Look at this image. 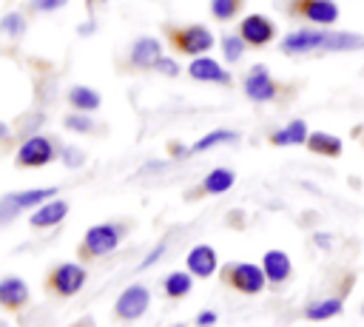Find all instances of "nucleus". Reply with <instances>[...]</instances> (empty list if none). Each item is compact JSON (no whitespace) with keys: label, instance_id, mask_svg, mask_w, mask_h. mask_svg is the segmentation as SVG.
I'll list each match as a JSON object with an SVG mask.
<instances>
[{"label":"nucleus","instance_id":"obj_1","mask_svg":"<svg viewBox=\"0 0 364 327\" xmlns=\"http://www.w3.org/2000/svg\"><path fill=\"white\" fill-rule=\"evenodd\" d=\"M128 233V227L122 222H100V225H91L82 236V245H80V256L82 259H102V256H111L122 236Z\"/></svg>","mask_w":364,"mask_h":327},{"label":"nucleus","instance_id":"obj_2","mask_svg":"<svg viewBox=\"0 0 364 327\" xmlns=\"http://www.w3.org/2000/svg\"><path fill=\"white\" fill-rule=\"evenodd\" d=\"M168 40L179 54H188V57H202L216 45V37L205 23L173 26V28H168Z\"/></svg>","mask_w":364,"mask_h":327},{"label":"nucleus","instance_id":"obj_3","mask_svg":"<svg viewBox=\"0 0 364 327\" xmlns=\"http://www.w3.org/2000/svg\"><path fill=\"white\" fill-rule=\"evenodd\" d=\"M219 276L230 290H236L242 296H256L267 287V276H264L262 264H253V262H230L222 267Z\"/></svg>","mask_w":364,"mask_h":327},{"label":"nucleus","instance_id":"obj_4","mask_svg":"<svg viewBox=\"0 0 364 327\" xmlns=\"http://www.w3.org/2000/svg\"><path fill=\"white\" fill-rule=\"evenodd\" d=\"M57 196V188L54 185H46V188H26V191H14V193H6L0 196V227L14 222L20 213L26 210H34L37 205H43L46 199H54Z\"/></svg>","mask_w":364,"mask_h":327},{"label":"nucleus","instance_id":"obj_5","mask_svg":"<svg viewBox=\"0 0 364 327\" xmlns=\"http://www.w3.org/2000/svg\"><path fill=\"white\" fill-rule=\"evenodd\" d=\"M282 6L287 9V14L304 20L307 26H321V28L336 26L341 14L336 0H282Z\"/></svg>","mask_w":364,"mask_h":327},{"label":"nucleus","instance_id":"obj_6","mask_svg":"<svg viewBox=\"0 0 364 327\" xmlns=\"http://www.w3.org/2000/svg\"><path fill=\"white\" fill-rule=\"evenodd\" d=\"M85 279H88V270H85L82 262H60V264H54L51 273L46 276V284H48V290H51L54 296L68 299V296H77V293L82 290Z\"/></svg>","mask_w":364,"mask_h":327},{"label":"nucleus","instance_id":"obj_7","mask_svg":"<svg viewBox=\"0 0 364 327\" xmlns=\"http://www.w3.org/2000/svg\"><path fill=\"white\" fill-rule=\"evenodd\" d=\"M57 151L60 148L54 145L51 136H46V134H28L20 142L17 154H14V162L20 168H43V165H48V162H54L60 156Z\"/></svg>","mask_w":364,"mask_h":327},{"label":"nucleus","instance_id":"obj_8","mask_svg":"<svg viewBox=\"0 0 364 327\" xmlns=\"http://www.w3.org/2000/svg\"><path fill=\"white\" fill-rule=\"evenodd\" d=\"M324 37H327V28H321V26H301V28H293L290 34L282 37L279 51L290 54V57L318 54V51H324Z\"/></svg>","mask_w":364,"mask_h":327},{"label":"nucleus","instance_id":"obj_9","mask_svg":"<svg viewBox=\"0 0 364 327\" xmlns=\"http://www.w3.org/2000/svg\"><path fill=\"white\" fill-rule=\"evenodd\" d=\"M242 91H245V97L250 102H259L262 105V102H273L279 97V82L270 77V68L267 65L256 63V65L247 68V74L242 80Z\"/></svg>","mask_w":364,"mask_h":327},{"label":"nucleus","instance_id":"obj_10","mask_svg":"<svg viewBox=\"0 0 364 327\" xmlns=\"http://www.w3.org/2000/svg\"><path fill=\"white\" fill-rule=\"evenodd\" d=\"M148 307H151V290L145 284H128L114 301V316L122 321H136L148 313Z\"/></svg>","mask_w":364,"mask_h":327},{"label":"nucleus","instance_id":"obj_11","mask_svg":"<svg viewBox=\"0 0 364 327\" xmlns=\"http://www.w3.org/2000/svg\"><path fill=\"white\" fill-rule=\"evenodd\" d=\"M239 37L247 43V45H253V48H262V45H270L273 40H276V23L267 17V14H259V11H253V14H245L242 20H239Z\"/></svg>","mask_w":364,"mask_h":327},{"label":"nucleus","instance_id":"obj_12","mask_svg":"<svg viewBox=\"0 0 364 327\" xmlns=\"http://www.w3.org/2000/svg\"><path fill=\"white\" fill-rule=\"evenodd\" d=\"M188 77L196 80V82H216V85H230V82H233V74H230L222 63H216L213 57H208V54L191 57V63H188Z\"/></svg>","mask_w":364,"mask_h":327},{"label":"nucleus","instance_id":"obj_13","mask_svg":"<svg viewBox=\"0 0 364 327\" xmlns=\"http://www.w3.org/2000/svg\"><path fill=\"white\" fill-rule=\"evenodd\" d=\"M159 57H162V40L151 37V34L136 37L128 48V63H131V68H139V71L154 68L159 63Z\"/></svg>","mask_w":364,"mask_h":327},{"label":"nucleus","instance_id":"obj_14","mask_svg":"<svg viewBox=\"0 0 364 327\" xmlns=\"http://www.w3.org/2000/svg\"><path fill=\"white\" fill-rule=\"evenodd\" d=\"M185 267L193 279H210L219 270V256L210 245H193L185 256Z\"/></svg>","mask_w":364,"mask_h":327},{"label":"nucleus","instance_id":"obj_15","mask_svg":"<svg viewBox=\"0 0 364 327\" xmlns=\"http://www.w3.org/2000/svg\"><path fill=\"white\" fill-rule=\"evenodd\" d=\"M28 299H31V290H28L26 279H20L14 273H9V276L0 279V307L3 310H11V313L14 310H23L28 304Z\"/></svg>","mask_w":364,"mask_h":327},{"label":"nucleus","instance_id":"obj_16","mask_svg":"<svg viewBox=\"0 0 364 327\" xmlns=\"http://www.w3.org/2000/svg\"><path fill=\"white\" fill-rule=\"evenodd\" d=\"M68 213V202L65 199H46L43 205H37L28 216V225L37 227V230H46V227H54L65 219Z\"/></svg>","mask_w":364,"mask_h":327},{"label":"nucleus","instance_id":"obj_17","mask_svg":"<svg viewBox=\"0 0 364 327\" xmlns=\"http://www.w3.org/2000/svg\"><path fill=\"white\" fill-rule=\"evenodd\" d=\"M262 270L267 276V284L282 287L290 279V273H293V262H290V256L284 250H267L262 256Z\"/></svg>","mask_w":364,"mask_h":327},{"label":"nucleus","instance_id":"obj_18","mask_svg":"<svg viewBox=\"0 0 364 327\" xmlns=\"http://www.w3.org/2000/svg\"><path fill=\"white\" fill-rule=\"evenodd\" d=\"M347 51H364V34L341 31V28H327L324 54H347Z\"/></svg>","mask_w":364,"mask_h":327},{"label":"nucleus","instance_id":"obj_19","mask_svg":"<svg viewBox=\"0 0 364 327\" xmlns=\"http://www.w3.org/2000/svg\"><path fill=\"white\" fill-rule=\"evenodd\" d=\"M344 310V293L338 296H324V299H316L304 307V318L307 321H327V318H336L341 316Z\"/></svg>","mask_w":364,"mask_h":327},{"label":"nucleus","instance_id":"obj_20","mask_svg":"<svg viewBox=\"0 0 364 327\" xmlns=\"http://www.w3.org/2000/svg\"><path fill=\"white\" fill-rule=\"evenodd\" d=\"M233 185H236V173H233L230 168H210V171L202 176L199 193L216 196V193H228Z\"/></svg>","mask_w":364,"mask_h":327},{"label":"nucleus","instance_id":"obj_21","mask_svg":"<svg viewBox=\"0 0 364 327\" xmlns=\"http://www.w3.org/2000/svg\"><path fill=\"white\" fill-rule=\"evenodd\" d=\"M65 100H68V105L74 111H82V114H94L102 105V97L91 85H71L65 91Z\"/></svg>","mask_w":364,"mask_h":327},{"label":"nucleus","instance_id":"obj_22","mask_svg":"<svg viewBox=\"0 0 364 327\" xmlns=\"http://www.w3.org/2000/svg\"><path fill=\"white\" fill-rule=\"evenodd\" d=\"M307 142V122L304 119H290L284 128L270 134V145H304Z\"/></svg>","mask_w":364,"mask_h":327},{"label":"nucleus","instance_id":"obj_23","mask_svg":"<svg viewBox=\"0 0 364 327\" xmlns=\"http://www.w3.org/2000/svg\"><path fill=\"white\" fill-rule=\"evenodd\" d=\"M307 151L310 154H318V156H341V139L338 136H333V134H327V131H313V134H307Z\"/></svg>","mask_w":364,"mask_h":327},{"label":"nucleus","instance_id":"obj_24","mask_svg":"<svg viewBox=\"0 0 364 327\" xmlns=\"http://www.w3.org/2000/svg\"><path fill=\"white\" fill-rule=\"evenodd\" d=\"M239 142V131H230V128H216V131H208L205 136H199L191 148V154H202V151H210L216 145H236Z\"/></svg>","mask_w":364,"mask_h":327},{"label":"nucleus","instance_id":"obj_25","mask_svg":"<svg viewBox=\"0 0 364 327\" xmlns=\"http://www.w3.org/2000/svg\"><path fill=\"white\" fill-rule=\"evenodd\" d=\"M191 287H193V276L188 270H171L162 279V290H165L168 299H182V296L191 293Z\"/></svg>","mask_w":364,"mask_h":327},{"label":"nucleus","instance_id":"obj_26","mask_svg":"<svg viewBox=\"0 0 364 327\" xmlns=\"http://www.w3.org/2000/svg\"><path fill=\"white\" fill-rule=\"evenodd\" d=\"M219 45H222V57L225 63H239L247 51V43L239 37V31H230V34H222L219 37Z\"/></svg>","mask_w":364,"mask_h":327},{"label":"nucleus","instance_id":"obj_27","mask_svg":"<svg viewBox=\"0 0 364 327\" xmlns=\"http://www.w3.org/2000/svg\"><path fill=\"white\" fill-rule=\"evenodd\" d=\"M26 28H28V20H26L23 11H6V14L0 17V34H3V37L17 40V37L26 34Z\"/></svg>","mask_w":364,"mask_h":327},{"label":"nucleus","instance_id":"obj_28","mask_svg":"<svg viewBox=\"0 0 364 327\" xmlns=\"http://www.w3.org/2000/svg\"><path fill=\"white\" fill-rule=\"evenodd\" d=\"M63 125H65V131H71V134H94V131H97V119H94L91 114H82V111L65 114V117H63Z\"/></svg>","mask_w":364,"mask_h":327},{"label":"nucleus","instance_id":"obj_29","mask_svg":"<svg viewBox=\"0 0 364 327\" xmlns=\"http://www.w3.org/2000/svg\"><path fill=\"white\" fill-rule=\"evenodd\" d=\"M242 3H245V0H210L208 6H210V14H213L219 23H228V20H233V17L239 14Z\"/></svg>","mask_w":364,"mask_h":327},{"label":"nucleus","instance_id":"obj_30","mask_svg":"<svg viewBox=\"0 0 364 327\" xmlns=\"http://www.w3.org/2000/svg\"><path fill=\"white\" fill-rule=\"evenodd\" d=\"M57 159H60L65 168H82V165H85V151H80V148H74V145H63Z\"/></svg>","mask_w":364,"mask_h":327},{"label":"nucleus","instance_id":"obj_31","mask_svg":"<svg viewBox=\"0 0 364 327\" xmlns=\"http://www.w3.org/2000/svg\"><path fill=\"white\" fill-rule=\"evenodd\" d=\"M165 250H168V242H165V239H162V242H156V245H154V247L139 259V267H136V270H148V267H154V264L165 256Z\"/></svg>","mask_w":364,"mask_h":327},{"label":"nucleus","instance_id":"obj_32","mask_svg":"<svg viewBox=\"0 0 364 327\" xmlns=\"http://www.w3.org/2000/svg\"><path fill=\"white\" fill-rule=\"evenodd\" d=\"M65 6H68V0H28V9L37 14H51V11H60Z\"/></svg>","mask_w":364,"mask_h":327},{"label":"nucleus","instance_id":"obj_33","mask_svg":"<svg viewBox=\"0 0 364 327\" xmlns=\"http://www.w3.org/2000/svg\"><path fill=\"white\" fill-rule=\"evenodd\" d=\"M154 71H159V74H165V77H179V63L173 60V57H159V63L154 65Z\"/></svg>","mask_w":364,"mask_h":327},{"label":"nucleus","instance_id":"obj_34","mask_svg":"<svg viewBox=\"0 0 364 327\" xmlns=\"http://www.w3.org/2000/svg\"><path fill=\"white\" fill-rule=\"evenodd\" d=\"M216 321H219V313L216 310H199L193 327H216Z\"/></svg>","mask_w":364,"mask_h":327},{"label":"nucleus","instance_id":"obj_35","mask_svg":"<svg viewBox=\"0 0 364 327\" xmlns=\"http://www.w3.org/2000/svg\"><path fill=\"white\" fill-rule=\"evenodd\" d=\"M94 28H97V23H94V20H85V23H80V26H77V34H80V37H91V34H94Z\"/></svg>","mask_w":364,"mask_h":327},{"label":"nucleus","instance_id":"obj_36","mask_svg":"<svg viewBox=\"0 0 364 327\" xmlns=\"http://www.w3.org/2000/svg\"><path fill=\"white\" fill-rule=\"evenodd\" d=\"M313 242H316V245H318L321 250L333 247V236H330V233H316V236H313Z\"/></svg>","mask_w":364,"mask_h":327},{"label":"nucleus","instance_id":"obj_37","mask_svg":"<svg viewBox=\"0 0 364 327\" xmlns=\"http://www.w3.org/2000/svg\"><path fill=\"white\" fill-rule=\"evenodd\" d=\"M9 134H11V128H9V125L0 119V142H3V139H9Z\"/></svg>","mask_w":364,"mask_h":327},{"label":"nucleus","instance_id":"obj_38","mask_svg":"<svg viewBox=\"0 0 364 327\" xmlns=\"http://www.w3.org/2000/svg\"><path fill=\"white\" fill-rule=\"evenodd\" d=\"M171 327H185V324H182V321H176V324H171Z\"/></svg>","mask_w":364,"mask_h":327},{"label":"nucleus","instance_id":"obj_39","mask_svg":"<svg viewBox=\"0 0 364 327\" xmlns=\"http://www.w3.org/2000/svg\"><path fill=\"white\" fill-rule=\"evenodd\" d=\"M361 313H364V304H361Z\"/></svg>","mask_w":364,"mask_h":327},{"label":"nucleus","instance_id":"obj_40","mask_svg":"<svg viewBox=\"0 0 364 327\" xmlns=\"http://www.w3.org/2000/svg\"><path fill=\"white\" fill-rule=\"evenodd\" d=\"M100 3H108V0H100Z\"/></svg>","mask_w":364,"mask_h":327}]
</instances>
